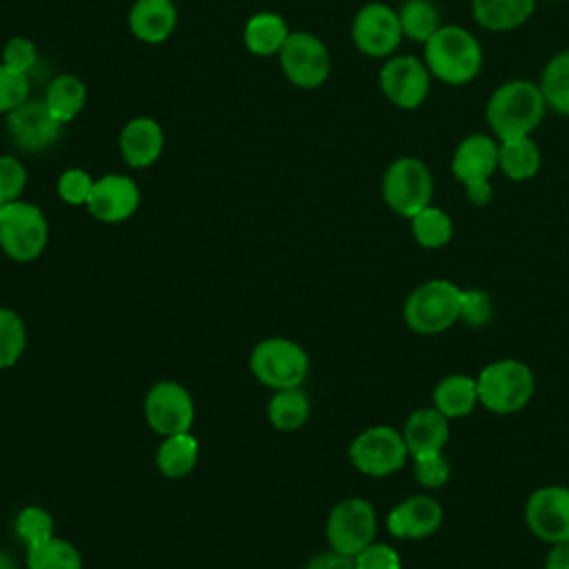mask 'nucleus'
Instances as JSON below:
<instances>
[{"instance_id":"nucleus-1","label":"nucleus","mask_w":569,"mask_h":569,"mask_svg":"<svg viewBox=\"0 0 569 569\" xmlns=\"http://www.w3.org/2000/svg\"><path fill=\"white\" fill-rule=\"evenodd\" d=\"M547 109L538 84L529 80H511L500 84L487 102V122L500 138L529 136L542 120Z\"/></svg>"},{"instance_id":"nucleus-2","label":"nucleus","mask_w":569,"mask_h":569,"mask_svg":"<svg viewBox=\"0 0 569 569\" xmlns=\"http://www.w3.org/2000/svg\"><path fill=\"white\" fill-rule=\"evenodd\" d=\"M425 64L431 76L447 84H465L480 73V42L462 27H440L425 42Z\"/></svg>"},{"instance_id":"nucleus-3","label":"nucleus","mask_w":569,"mask_h":569,"mask_svg":"<svg viewBox=\"0 0 569 569\" xmlns=\"http://www.w3.org/2000/svg\"><path fill=\"white\" fill-rule=\"evenodd\" d=\"M462 289L453 282L433 278L416 287L402 307L405 325L420 336H436L460 320Z\"/></svg>"},{"instance_id":"nucleus-4","label":"nucleus","mask_w":569,"mask_h":569,"mask_svg":"<svg viewBox=\"0 0 569 569\" xmlns=\"http://www.w3.org/2000/svg\"><path fill=\"white\" fill-rule=\"evenodd\" d=\"M309 353L291 338H264L256 342L249 353V369L253 378L271 391L302 387L309 376Z\"/></svg>"},{"instance_id":"nucleus-5","label":"nucleus","mask_w":569,"mask_h":569,"mask_svg":"<svg viewBox=\"0 0 569 569\" xmlns=\"http://www.w3.org/2000/svg\"><path fill=\"white\" fill-rule=\"evenodd\" d=\"M478 382V400L493 413H513L529 405L536 391V378L529 365L516 358H502L487 365Z\"/></svg>"},{"instance_id":"nucleus-6","label":"nucleus","mask_w":569,"mask_h":569,"mask_svg":"<svg viewBox=\"0 0 569 569\" xmlns=\"http://www.w3.org/2000/svg\"><path fill=\"white\" fill-rule=\"evenodd\" d=\"M49 242L44 211L27 200L0 207V249L13 262H31L42 256Z\"/></svg>"},{"instance_id":"nucleus-7","label":"nucleus","mask_w":569,"mask_h":569,"mask_svg":"<svg viewBox=\"0 0 569 569\" xmlns=\"http://www.w3.org/2000/svg\"><path fill=\"white\" fill-rule=\"evenodd\" d=\"M351 465L371 478H385L400 471L409 458L402 431L387 425H376L360 431L347 451Z\"/></svg>"},{"instance_id":"nucleus-8","label":"nucleus","mask_w":569,"mask_h":569,"mask_svg":"<svg viewBox=\"0 0 569 569\" xmlns=\"http://www.w3.org/2000/svg\"><path fill=\"white\" fill-rule=\"evenodd\" d=\"M376 531H378L376 509L369 500L358 496L336 502L325 525L329 549H336L347 556H356L367 545H371L376 538Z\"/></svg>"},{"instance_id":"nucleus-9","label":"nucleus","mask_w":569,"mask_h":569,"mask_svg":"<svg viewBox=\"0 0 569 569\" xmlns=\"http://www.w3.org/2000/svg\"><path fill=\"white\" fill-rule=\"evenodd\" d=\"M431 193V173L418 158H398L382 176V198L389 209L402 218H413L418 211L429 207Z\"/></svg>"},{"instance_id":"nucleus-10","label":"nucleus","mask_w":569,"mask_h":569,"mask_svg":"<svg viewBox=\"0 0 569 569\" xmlns=\"http://www.w3.org/2000/svg\"><path fill=\"white\" fill-rule=\"evenodd\" d=\"M498 169V142L489 136H467L453 151L451 171L458 182L465 184L473 204L482 207L491 200L489 178Z\"/></svg>"},{"instance_id":"nucleus-11","label":"nucleus","mask_w":569,"mask_h":569,"mask_svg":"<svg viewBox=\"0 0 569 569\" xmlns=\"http://www.w3.org/2000/svg\"><path fill=\"white\" fill-rule=\"evenodd\" d=\"M144 420L158 436H173L191 431L196 420V405L191 391L176 380H160L151 385L142 402Z\"/></svg>"},{"instance_id":"nucleus-12","label":"nucleus","mask_w":569,"mask_h":569,"mask_svg":"<svg viewBox=\"0 0 569 569\" xmlns=\"http://www.w3.org/2000/svg\"><path fill=\"white\" fill-rule=\"evenodd\" d=\"M278 58L287 80L300 89L320 87L331 71V58L325 42L309 31L289 33Z\"/></svg>"},{"instance_id":"nucleus-13","label":"nucleus","mask_w":569,"mask_h":569,"mask_svg":"<svg viewBox=\"0 0 569 569\" xmlns=\"http://www.w3.org/2000/svg\"><path fill=\"white\" fill-rule=\"evenodd\" d=\"M525 522L545 542H569V487L536 489L525 505Z\"/></svg>"},{"instance_id":"nucleus-14","label":"nucleus","mask_w":569,"mask_h":569,"mask_svg":"<svg viewBox=\"0 0 569 569\" xmlns=\"http://www.w3.org/2000/svg\"><path fill=\"white\" fill-rule=\"evenodd\" d=\"M351 38L365 56L387 58L400 44V18L391 7L382 2H369L356 13L351 24Z\"/></svg>"},{"instance_id":"nucleus-15","label":"nucleus","mask_w":569,"mask_h":569,"mask_svg":"<svg viewBox=\"0 0 569 569\" xmlns=\"http://www.w3.org/2000/svg\"><path fill=\"white\" fill-rule=\"evenodd\" d=\"M7 129L18 149L33 153L58 142L62 122L51 116L44 100H24L20 107L7 113Z\"/></svg>"},{"instance_id":"nucleus-16","label":"nucleus","mask_w":569,"mask_h":569,"mask_svg":"<svg viewBox=\"0 0 569 569\" xmlns=\"http://www.w3.org/2000/svg\"><path fill=\"white\" fill-rule=\"evenodd\" d=\"M84 207L96 220L104 224H118L129 220L138 211L140 189L129 176L107 173L93 182L91 196Z\"/></svg>"},{"instance_id":"nucleus-17","label":"nucleus","mask_w":569,"mask_h":569,"mask_svg":"<svg viewBox=\"0 0 569 569\" xmlns=\"http://www.w3.org/2000/svg\"><path fill=\"white\" fill-rule=\"evenodd\" d=\"M380 89L400 109H416L429 93V69L413 56H396L380 71Z\"/></svg>"},{"instance_id":"nucleus-18","label":"nucleus","mask_w":569,"mask_h":569,"mask_svg":"<svg viewBox=\"0 0 569 569\" xmlns=\"http://www.w3.org/2000/svg\"><path fill=\"white\" fill-rule=\"evenodd\" d=\"M442 525V507L427 493L409 496L387 516V531L402 540H420Z\"/></svg>"},{"instance_id":"nucleus-19","label":"nucleus","mask_w":569,"mask_h":569,"mask_svg":"<svg viewBox=\"0 0 569 569\" xmlns=\"http://www.w3.org/2000/svg\"><path fill=\"white\" fill-rule=\"evenodd\" d=\"M164 147L162 127L147 116L129 120L120 131V153L133 169L151 167Z\"/></svg>"},{"instance_id":"nucleus-20","label":"nucleus","mask_w":569,"mask_h":569,"mask_svg":"<svg viewBox=\"0 0 569 569\" xmlns=\"http://www.w3.org/2000/svg\"><path fill=\"white\" fill-rule=\"evenodd\" d=\"M402 438L411 458L440 453L449 440V418L436 407H420L409 413Z\"/></svg>"},{"instance_id":"nucleus-21","label":"nucleus","mask_w":569,"mask_h":569,"mask_svg":"<svg viewBox=\"0 0 569 569\" xmlns=\"http://www.w3.org/2000/svg\"><path fill=\"white\" fill-rule=\"evenodd\" d=\"M178 22L173 0H136L129 11L131 33L149 44L164 42Z\"/></svg>"},{"instance_id":"nucleus-22","label":"nucleus","mask_w":569,"mask_h":569,"mask_svg":"<svg viewBox=\"0 0 569 569\" xmlns=\"http://www.w3.org/2000/svg\"><path fill=\"white\" fill-rule=\"evenodd\" d=\"M200 445L191 431L164 436L156 449V467L164 478H187L198 465Z\"/></svg>"},{"instance_id":"nucleus-23","label":"nucleus","mask_w":569,"mask_h":569,"mask_svg":"<svg viewBox=\"0 0 569 569\" xmlns=\"http://www.w3.org/2000/svg\"><path fill=\"white\" fill-rule=\"evenodd\" d=\"M289 33L291 31H289V27H287V22L280 13L260 11V13H256L247 20L242 38H244V47L253 56L269 58V56L280 53Z\"/></svg>"},{"instance_id":"nucleus-24","label":"nucleus","mask_w":569,"mask_h":569,"mask_svg":"<svg viewBox=\"0 0 569 569\" xmlns=\"http://www.w3.org/2000/svg\"><path fill=\"white\" fill-rule=\"evenodd\" d=\"M431 398H433V407L449 420L465 418L480 402L478 400V382L471 376L451 373L433 387Z\"/></svg>"},{"instance_id":"nucleus-25","label":"nucleus","mask_w":569,"mask_h":569,"mask_svg":"<svg viewBox=\"0 0 569 569\" xmlns=\"http://www.w3.org/2000/svg\"><path fill=\"white\" fill-rule=\"evenodd\" d=\"M536 0H473L471 11L480 27L489 31H509L529 20Z\"/></svg>"},{"instance_id":"nucleus-26","label":"nucleus","mask_w":569,"mask_h":569,"mask_svg":"<svg viewBox=\"0 0 569 569\" xmlns=\"http://www.w3.org/2000/svg\"><path fill=\"white\" fill-rule=\"evenodd\" d=\"M309 416H311V402H309V396L302 391V387L273 391L267 405L269 425L278 431H298L309 420Z\"/></svg>"},{"instance_id":"nucleus-27","label":"nucleus","mask_w":569,"mask_h":569,"mask_svg":"<svg viewBox=\"0 0 569 569\" xmlns=\"http://www.w3.org/2000/svg\"><path fill=\"white\" fill-rule=\"evenodd\" d=\"M87 102V87L71 73L56 76L44 93V104L58 122H71Z\"/></svg>"},{"instance_id":"nucleus-28","label":"nucleus","mask_w":569,"mask_h":569,"mask_svg":"<svg viewBox=\"0 0 569 569\" xmlns=\"http://www.w3.org/2000/svg\"><path fill=\"white\" fill-rule=\"evenodd\" d=\"M498 167L511 180H529L540 169V149L529 136L500 140Z\"/></svg>"},{"instance_id":"nucleus-29","label":"nucleus","mask_w":569,"mask_h":569,"mask_svg":"<svg viewBox=\"0 0 569 569\" xmlns=\"http://www.w3.org/2000/svg\"><path fill=\"white\" fill-rule=\"evenodd\" d=\"M80 549L58 536L27 547V569H82Z\"/></svg>"},{"instance_id":"nucleus-30","label":"nucleus","mask_w":569,"mask_h":569,"mask_svg":"<svg viewBox=\"0 0 569 569\" xmlns=\"http://www.w3.org/2000/svg\"><path fill=\"white\" fill-rule=\"evenodd\" d=\"M540 91L547 107L562 116H569V51H560L547 62L540 80Z\"/></svg>"},{"instance_id":"nucleus-31","label":"nucleus","mask_w":569,"mask_h":569,"mask_svg":"<svg viewBox=\"0 0 569 569\" xmlns=\"http://www.w3.org/2000/svg\"><path fill=\"white\" fill-rule=\"evenodd\" d=\"M411 233L420 247L440 249L451 240L453 224L442 209L429 204L411 218Z\"/></svg>"},{"instance_id":"nucleus-32","label":"nucleus","mask_w":569,"mask_h":569,"mask_svg":"<svg viewBox=\"0 0 569 569\" xmlns=\"http://www.w3.org/2000/svg\"><path fill=\"white\" fill-rule=\"evenodd\" d=\"M402 36L427 42L440 29V16L431 0H407L398 13Z\"/></svg>"},{"instance_id":"nucleus-33","label":"nucleus","mask_w":569,"mask_h":569,"mask_svg":"<svg viewBox=\"0 0 569 569\" xmlns=\"http://www.w3.org/2000/svg\"><path fill=\"white\" fill-rule=\"evenodd\" d=\"M27 349V325L9 307H0V371L18 365Z\"/></svg>"},{"instance_id":"nucleus-34","label":"nucleus","mask_w":569,"mask_h":569,"mask_svg":"<svg viewBox=\"0 0 569 569\" xmlns=\"http://www.w3.org/2000/svg\"><path fill=\"white\" fill-rule=\"evenodd\" d=\"M16 536L24 542V547L38 545L42 540H49L53 533V518L51 513L40 505L22 507L13 520Z\"/></svg>"},{"instance_id":"nucleus-35","label":"nucleus","mask_w":569,"mask_h":569,"mask_svg":"<svg viewBox=\"0 0 569 569\" xmlns=\"http://www.w3.org/2000/svg\"><path fill=\"white\" fill-rule=\"evenodd\" d=\"M93 182L96 180L84 169H67L60 173V178L56 182V191L62 202L78 207V204H87Z\"/></svg>"},{"instance_id":"nucleus-36","label":"nucleus","mask_w":569,"mask_h":569,"mask_svg":"<svg viewBox=\"0 0 569 569\" xmlns=\"http://www.w3.org/2000/svg\"><path fill=\"white\" fill-rule=\"evenodd\" d=\"M27 178V169L18 158L0 156V207L20 200Z\"/></svg>"},{"instance_id":"nucleus-37","label":"nucleus","mask_w":569,"mask_h":569,"mask_svg":"<svg viewBox=\"0 0 569 569\" xmlns=\"http://www.w3.org/2000/svg\"><path fill=\"white\" fill-rule=\"evenodd\" d=\"M29 100L27 73L13 71L0 62V113H9Z\"/></svg>"},{"instance_id":"nucleus-38","label":"nucleus","mask_w":569,"mask_h":569,"mask_svg":"<svg viewBox=\"0 0 569 569\" xmlns=\"http://www.w3.org/2000/svg\"><path fill=\"white\" fill-rule=\"evenodd\" d=\"M413 476L427 489L442 487L449 480V460L442 456V451L418 456L413 458Z\"/></svg>"},{"instance_id":"nucleus-39","label":"nucleus","mask_w":569,"mask_h":569,"mask_svg":"<svg viewBox=\"0 0 569 569\" xmlns=\"http://www.w3.org/2000/svg\"><path fill=\"white\" fill-rule=\"evenodd\" d=\"M38 60V49L31 40L22 38V36H16L11 38L4 47H2V64L13 69V71H20V73H29L33 69Z\"/></svg>"},{"instance_id":"nucleus-40","label":"nucleus","mask_w":569,"mask_h":569,"mask_svg":"<svg viewBox=\"0 0 569 569\" xmlns=\"http://www.w3.org/2000/svg\"><path fill=\"white\" fill-rule=\"evenodd\" d=\"M356 569H400V556L385 542H371L353 556Z\"/></svg>"},{"instance_id":"nucleus-41","label":"nucleus","mask_w":569,"mask_h":569,"mask_svg":"<svg viewBox=\"0 0 569 569\" xmlns=\"http://www.w3.org/2000/svg\"><path fill=\"white\" fill-rule=\"evenodd\" d=\"M491 318V300L485 291L467 289L462 291L460 305V320L469 327H485Z\"/></svg>"},{"instance_id":"nucleus-42","label":"nucleus","mask_w":569,"mask_h":569,"mask_svg":"<svg viewBox=\"0 0 569 569\" xmlns=\"http://www.w3.org/2000/svg\"><path fill=\"white\" fill-rule=\"evenodd\" d=\"M305 569H356V560H353V556H347V553H340L336 549H329V551L316 553L305 565Z\"/></svg>"},{"instance_id":"nucleus-43","label":"nucleus","mask_w":569,"mask_h":569,"mask_svg":"<svg viewBox=\"0 0 569 569\" xmlns=\"http://www.w3.org/2000/svg\"><path fill=\"white\" fill-rule=\"evenodd\" d=\"M545 569H569V542H556L549 549Z\"/></svg>"},{"instance_id":"nucleus-44","label":"nucleus","mask_w":569,"mask_h":569,"mask_svg":"<svg viewBox=\"0 0 569 569\" xmlns=\"http://www.w3.org/2000/svg\"><path fill=\"white\" fill-rule=\"evenodd\" d=\"M0 569H16L13 558L9 553H4V551H0Z\"/></svg>"}]
</instances>
